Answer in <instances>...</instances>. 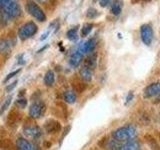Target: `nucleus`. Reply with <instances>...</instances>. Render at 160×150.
<instances>
[{"label":"nucleus","mask_w":160,"mask_h":150,"mask_svg":"<svg viewBox=\"0 0 160 150\" xmlns=\"http://www.w3.org/2000/svg\"><path fill=\"white\" fill-rule=\"evenodd\" d=\"M95 46H96V41H95V39L91 38V39H88L86 41L82 42L79 45V47L77 49L80 52H82L84 55H88L93 52V50L95 49Z\"/></svg>","instance_id":"obj_9"},{"label":"nucleus","mask_w":160,"mask_h":150,"mask_svg":"<svg viewBox=\"0 0 160 150\" xmlns=\"http://www.w3.org/2000/svg\"><path fill=\"white\" fill-rule=\"evenodd\" d=\"M83 57H84V54L82 52H80L77 49L76 51L73 52L71 54V56H70L69 64L71 65L72 67H77V66H79V64L81 63V61L83 60Z\"/></svg>","instance_id":"obj_13"},{"label":"nucleus","mask_w":160,"mask_h":150,"mask_svg":"<svg viewBox=\"0 0 160 150\" xmlns=\"http://www.w3.org/2000/svg\"><path fill=\"white\" fill-rule=\"evenodd\" d=\"M110 2H111V0H99V4L101 7H106Z\"/></svg>","instance_id":"obj_29"},{"label":"nucleus","mask_w":160,"mask_h":150,"mask_svg":"<svg viewBox=\"0 0 160 150\" xmlns=\"http://www.w3.org/2000/svg\"><path fill=\"white\" fill-rule=\"evenodd\" d=\"M77 27H73L71 29H69L67 33H66V36L69 40H71V41H75V40H77L78 38V33H77Z\"/></svg>","instance_id":"obj_20"},{"label":"nucleus","mask_w":160,"mask_h":150,"mask_svg":"<svg viewBox=\"0 0 160 150\" xmlns=\"http://www.w3.org/2000/svg\"><path fill=\"white\" fill-rule=\"evenodd\" d=\"M96 63H97V55L96 53H90L88 54V56L85 59V66L93 70L96 67Z\"/></svg>","instance_id":"obj_15"},{"label":"nucleus","mask_w":160,"mask_h":150,"mask_svg":"<svg viewBox=\"0 0 160 150\" xmlns=\"http://www.w3.org/2000/svg\"><path fill=\"white\" fill-rule=\"evenodd\" d=\"M122 2L120 1V0H114L111 4V13L115 16H118V15L121 13L122 11Z\"/></svg>","instance_id":"obj_17"},{"label":"nucleus","mask_w":160,"mask_h":150,"mask_svg":"<svg viewBox=\"0 0 160 150\" xmlns=\"http://www.w3.org/2000/svg\"><path fill=\"white\" fill-rule=\"evenodd\" d=\"M137 134V129L133 125H125L112 132V138L116 141L122 143L132 140Z\"/></svg>","instance_id":"obj_1"},{"label":"nucleus","mask_w":160,"mask_h":150,"mask_svg":"<svg viewBox=\"0 0 160 150\" xmlns=\"http://www.w3.org/2000/svg\"><path fill=\"white\" fill-rule=\"evenodd\" d=\"M38 27L37 25L32 21H28L23 24L21 27L18 29V37L21 40H26L37 32Z\"/></svg>","instance_id":"obj_4"},{"label":"nucleus","mask_w":160,"mask_h":150,"mask_svg":"<svg viewBox=\"0 0 160 150\" xmlns=\"http://www.w3.org/2000/svg\"><path fill=\"white\" fill-rule=\"evenodd\" d=\"M92 28H93V25L92 24H85L84 26L82 27V29H81V36L82 37L87 36V35L90 32H91Z\"/></svg>","instance_id":"obj_22"},{"label":"nucleus","mask_w":160,"mask_h":150,"mask_svg":"<svg viewBox=\"0 0 160 150\" xmlns=\"http://www.w3.org/2000/svg\"><path fill=\"white\" fill-rule=\"evenodd\" d=\"M140 37L145 45H150L153 39V29L150 24H143L140 27Z\"/></svg>","instance_id":"obj_6"},{"label":"nucleus","mask_w":160,"mask_h":150,"mask_svg":"<svg viewBox=\"0 0 160 150\" xmlns=\"http://www.w3.org/2000/svg\"><path fill=\"white\" fill-rule=\"evenodd\" d=\"M9 18L5 15L2 11L0 12V24L2 25V26H6V25L8 24V21H9Z\"/></svg>","instance_id":"obj_26"},{"label":"nucleus","mask_w":160,"mask_h":150,"mask_svg":"<svg viewBox=\"0 0 160 150\" xmlns=\"http://www.w3.org/2000/svg\"><path fill=\"white\" fill-rule=\"evenodd\" d=\"M55 81V74L53 70H48L44 76V83L46 84V86L51 87Z\"/></svg>","instance_id":"obj_18"},{"label":"nucleus","mask_w":160,"mask_h":150,"mask_svg":"<svg viewBox=\"0 0 160 150\" xmlns=\"http://www.w3.org/2000/svg\"><path fill=\"white\" fill-rule=\"evenodd\" d=\"M12 46V43L8 39H2L0 41V52L5 54L10 51V48Z\"/></svg>","instance_id":"obj_19"},{"label":"nucleus","mask_w":160,"mask_h":150,"mask_svg":"<svg viewBox=\"0 0 160 150\" xmlns=\"http://www.w3.org/2000/svg\"><path fill=\"white\" fill-rule=\"evenodd\" d=\"M63 99L65 102H67L69 104H73L75 101H76L77 95L74 91H72V90H67V91H65L63 94Z\"/></svg>","instance_id":"obj_16"},{"label":"nucleus","mask_w":160,"mask_h":150,"mask_svg":"<svg viewBox=\"0 0 160 150\" xmlns=\"http://www.w3.org/2000/svg\"><path fill=\"white\" fill-rule=\"evenodd\" d=\"M38 2H40V3H44V2H46V1H48V0H37Z\"/></svg>","instance_id":"obj_33"},{"label":"nucleus","mask_w":160,"mask_h":150,"mask_svg":"<svg viewBox=\"0 0 160 150\" xmlns=\"http://www.w3.org/2000/svg\"><path fill=\"white\" fill-rule=\"evenodd\" d=\"M23 133L25 134V136L31 139H39L43 134L42 129L39 126H37V125H33V124L25 125L23 127Z\"/></svg>","instance_id":"obj_7"},{"label":"nucleus","mask_w":160,"mask_h":150,"mask_svg":"<svg viewBox=\"0 0 160 150\" xmlns=\"http://www.w3.org/2000/svg\"><path fill=\"white\" fill-rule=\"evenodd\" d=\"M158 95H160V82H153L149 84L143 91L144 98H152Z\"/></svg>","instance_id":"obj_8"},{"label":"nucleus","mask_w":160,"mask_h":150,"mask_svg":"<svg viewBox=\"0 0 160 150\" xmlns=\"http://www.w3.org/2000/svg\"><path fill=\"white\" fill-rule=\"evenodd\" d=\"M11 100H12V97L9 96L6 100H5V102L3 103V105L1 106V108H0V114H2L5 110H6L8 108V106L10 105V103H11Z\"/></svg>","instance_id":"obj_24"},{"label":"nucleus","mask_w":160,"mask_h":150,"mask_svg":"<svg viewBox=\"0 0 160 150\" xmlns=\"http://www.w3.org/2000/svg\"><path fill=\"white\" fill-rule=\"evenodd\" d=\"M15 105H16L18 108L23 109V108H25V107L27 106V100L24 99V98L18 99V100H16V101H15Z\"/></svg>","instance_id":"obj_23"},{"label":"nucleus","mask_w":160,"mask_h":150,"mask_svg":"<svg viewBox=\"0 0 160 150\" xmlns=\"http://www.w3.org/2000/svg\"><path fill=\"white\" fill-rule=\"evenodd\" d=\"M69 131H70V125H68V126H67L66 128H65V129H64V131H63V134H62V137H61V138H60V143H59L60 145H61V144H62V141H63V139H64V137H65V136H66V135H67V133H68Z\"/></svg>","instance_id":"obj_28"},{"label":"nucleus","mask_w":160,"mask_h":150,"mask_svg":"<svg viewBox=\"0 0 160 150\" xmlns=\"http://www.w3.org/2000/svg\"><path fill=\"white\" fill-rule=\"evenodd\" d=\"M16 85H17V81H14L13 83L10 84L9 86H7V87H6V89H5V90H6L7 92H10V91H11V90H13V89L15 88V86H16Z\"/></svg>","instance_id":"obj_30"},{"label":"nucleus","mask_w":160,"mask_h":150,"mask_svg":"<svg viewBox=\"0 0 160 150\" xmlns=\"http://www.w3.org/2000/svg\"><path fill=\"white\" fill-rule=\"evenodd\" d=\"M133 93L132 92H130L129 94H128V96H127V98H126V103H129L130 101H131V100L133 99Z\"/></svg>","instance_id":"obj_32"},{"label":"nucleus","mask_w":160,"mask_h":150,"mask_svg":"<svg viewBox=\"0 0 160 150\" xmlns=\"http://www.w3.org/2000/svg\"><path fill=\"white\" fill-rule=\"evenodd\" d=\"M140 143L137 140H129V141L121 143L117 150H140Z\"/></svg>","instance_id":"obj_12"},{"label":"nucleus","mask_w":160,"mask_h":150,"mask_svg":"<svg viewBox=\"0 0 160 150\" xmlns=\"http://www.w3.org/2000/svg\"><path fill=\"white\" fill-rule=\"evenodd\" d=\"M46 112V105L41 100H35L29 107V116L33 119L41 118Z\"/></svg>","instance_id":"obj_5"},{"label":"nucleus","mask_w":160,"mask_h":150,"mask_svg":"<svg viewBox=\"0 0 160 150\" xmlns=\"http://www.w3.org/2000/svg\"><path fill=\"white\" fill-rule=\"evenodd\" d=\"M98 15V11L95 8H89L86 12V16L88 18H95Z\"/></svg>","instance_id":"obj_25"},{"label":"nucleus","mask_w":160,"mask_h":150,"mask_svg":"<svg viewBox=\"0 0 160 150\" xmlns=\"http://www.w3.org/2000/svg\"><path fill=\"white\" fill-rule=\"evenodd\" d=\"M18 150H40L36 144L28 141L25 138H18L16 141Z\"/></svg>","instance_id":"obj_11"},{"label":"nucleus","mask_w":160,"mask_h":150,"mask_svg":"<svg viewBox=\"0 0 160 150\" xmlns=\"http://www.w3.org/2000/svg\"><path fill=\"white\" fill-rule=\"evenodd\" d=\"M17 117H18V114H17L16 111H11V112L9 113V115H8V119H7V122H8V124L10 125V126H11V125H13L15 122H16Z\"/></svg>","instance_id":"obj_21"},{"label":"nucleus","mask_w":160,"mask_h":150,"mask_svg":"<svg viewBox=\"0 0 160 150\" xmlns=\"http://www.w3.org/2000/svg\"><path fill=\"white\" fill-rule=\"evenodd\" d=\"M20 70H21V69H16V70H14V71H12V72H10L8 75H7V76H6V78H5L4 79V82H7L8 81V80H10V79H11V78H13L14 76H15V75H16V74H18L19 72H20Z\"/></svg>","instance_id":"obj_27"},{"label":"nucleus","mask_w":160,"mask_h":150,"mask_svg":"<svg viewBox=\"0 0 160 150\" xmlns=\"http://www.w3.org/2000/svg\"><path fill=\"white\" fill-rule=\"evenodd\" d=\"M25 8H26V11L31 15L32 17L39 22H44L46 20V15H45L44 11L41 9V7L39 5L33 1V0H28L25 4Z\"/></svg>","instance_id":"obj_2"},{"label":"nucleus","mask_w":160,"mask_h":150,"mask_svg":"<svg viewBox=\"0 0 160 150\" xmlns=\"http://www.w3.org/2000/svg\"><path fill=\"white\" fill-rule=\"evenodd\" d=\"M11 0H0V9H3Z\"/></svg>","instance_id":"obj_31"},{"label":"nucleus","mask_w":160,"mask_h":150,"mask_svg":"<svg viewBox=\"0 0 160 150\" xmlns=\"http://www.w3.org/2000/svg\"><path fill=\"white\" fill-rule=\"evenodd\" d=\"M2 12L6 15V16L11 20V19H16L22 15V10L20 5L16 0H11L6 6L2 9Z\"/></svg>","instance_id":"obj_3"},{"label":"nucleus","mask_w":160,"mask_h":150,"mask_svg":"<svg viewBox=\"0 0 160 150\" xmlns=\"http://www.w3.org/2000/svg\"><path fill=\"white\" fill-rule=\"evenodd\" d=\"M79 76L83 81L90 82L92 80V70L86 66H83L79 71Z\"/></svg>","instance_id":"obj_14"},{"label":"nucleus","mask_w":160,"mask_h":150,"mask_svg":"<svg viewBox=\"0 0 160 150\" xmlns=\"http://www.w3.org/2000/svg\"><path fill=\"white\" fill-rule=\"evenodd\" d=\"M44 130L47 134H56L61 130V124L56 120L50 119L44 123Z\"/></svg>","instance_id":"obj_10"}]
</instances>
